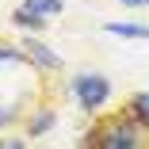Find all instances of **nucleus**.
Listing matches in <instances>:
<instances>
[{
  "label": "nucleus",
  "instance_id": "obj_1",
  "mask_svg": "<svg viewBox=\"0 0 149 149\" xmlns=\"http://www.w3.org/2000/svg\"><path fill=\"white\" fill-rule=\"evenodd\" d=\"M77 96H80L84 107L103 103V100H107V80H103V77H80V80H77Z\"/></svg>",
  "mask_w": 149,
  "mask_h": 149
},
{
  "label": "nucleus",
  "instance_id": "obj_2",
  "mask_svg": "<svg viewBox=\"0 0 149 149\" xmlns=\"http://www.w3.org/2000/svg\"><path fill=\"white\" fill-rule=\"evenodd\" d=\"M100 145H107V149H126V145H134V130H126L123 123H115L107 134H100L96 138Z\"/></svg>",
  "mask_w": 149,
  "mask_h": 149
},
{
  "label": "nucleus",
  "instance_id": "obj_3",
  "mask_svg": "<svg viewBox=\"0 0 149 149\" xmlns=\"http://www.w3.org/2000/svg\"><path fill=\"white\" fill-rule=\"evenodd\" d=\"M27 54L35 57V61L42 65V69H57L61 61H57V54L50 50V46H42V42H35V38H27Z\"/></svg>",
  "mask_w": 149,
  "mask_h": 149
},
{
  "label": "nucleus",
  "instance_id": "obj_4",
  "mask_svg": "<svg viewBox=\"0 0 149 149\" xmlns=\"http://www.w3.org/2000/svg\"><path fill=\"white\" fill-rule=\"evenodd\" d=\"M107 31L111 35H123V38H141V35H149V27H138V23H107Z\"/></svg>",
  "mask_w": 149,
  "mask_h": 149
},
{
  "label": "nucleus",
  "instance_id": "obj_5",
  "mask_svg": "<svg viewBox=\"0 0 149 149\" xmlns=\"http://www.w3.org/2000/svg\"><path fill=\"white\" fill-rule=\"evenodd\" d=\"M27 8L38 12V15H57L61 12V0H27Z\"/></svg>",
  "mask_w": 149,
  "mask_h": 149
},
{
  "label": "nucleus",
  "instance_id": "obj_6",
  "mask_svg": "<svg viewBox=\"0 0 149 149\" xmlns=\"http://www.w3.org/2000/svg\"><path fill=\"white\" fill-rule=\"evenodd\" d=\"M134 111H138V115H141V123H149V92H145V96H138V100H134Z\"/></svg>",
  "mask_w": 149,
  "mask_h": 149
},
{
  "label": "nucleus",
  "instance_id": "obj_7",
  "mask_svg": "<svg viewBox=\"0 0 149 149\" xmlns=\"http://www.w3.org/2000/svg\"><path fill=\"white\" fill-rule=\"evenodd\" d=\"M50 123H54V118H50V115H42V118H38V123L31 126V130H35V134H42V130H50Z\"/></svg>",
  "mask_w": 149,
  "mask_h": 149
},
{
  "label": "nucleus",
  "instance_id": "obj_8",
  "mask_svg": "<svg viewBox=\"0 0 149 149\" xmlns=\"http://www.w3.org/2000/svg\"><path fill=\"white\" fill-rule=\"evenodd\" d=\"M123 4H130V8H138V4H145V0H123Z\"/></svg>",
  "mask_w": 149,
  "mask_h": 149
}]
</instances>
